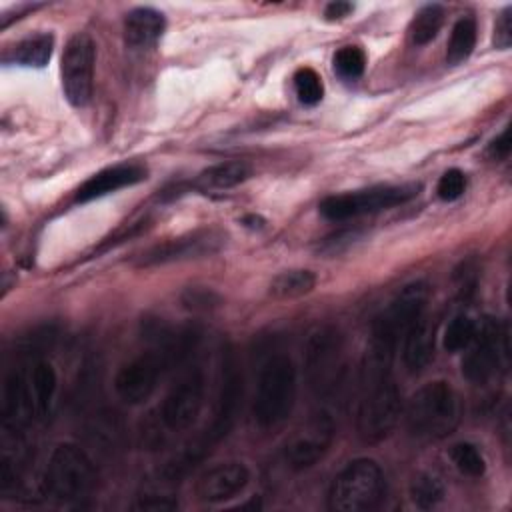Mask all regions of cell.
Returning <instances> with one entry per match:
<instances>
[{
    "mask_svg": "<svg viewBox=\"0 0 512 512\" xmlns=\"http://www.w3.org/2000/svg\"><path fill=\"white\" fill-rule=\"evenodd\" d=\"M366 56L358 46H342L334 54V72L344 80H356L364 74Z\"/></svg>",
    "mask_w": 512,
    "mask_h": 512,
    "instance_id": "cell-30",
    "label": "cell"
},
{
    "mask_svg": "<svg viewBox=\"0 0 512 512\" xmlns=\"http://www.w3.org/2000/svg\"><path fill=\"white\" fill-rule=\"evenodd\" d=\"M206 396V378L202 368L194 366L170 388L158 410L160 424L168 432L188 430L200 416Z\"/></svg>",
    "mask_w": 512,
    "mask_h": 512,
    "instance_id": "cell-12",
    "label": "cell"
},
{
    "mask_svg": "<svg viewBox=\"0 0 512 512\" xmlns=\"http://www.w3.org/2000/svg\"><path fill=\"white\" fill-rule=\"evenodd\" d=\"M240 406H242V374L238 370L234 352L226 350L222 354L218 394H216L210 424L190 446H186L178 454V458H174L172 462L166 464L162 474L168 480H176V478L184 476L192 466H196L234 428Z\"/></svg>",
    "mask_w": 512,
    "mask_h": 512,
    "instance_id": "cell-1",
    "label": "cell"
},
{
    "mask_svg": "<svg viewBox=\"0 0 512 512\" xmlns=\"http://www.w3.org/2000/svg\"><path fill=\"white\" fill-rule=\"evenodd\" d=\"M428 300V284L418 280L404 286L394 300L380 312L372 326L370 346L364 366L374 370H392V360L408 326L424 314Z\"/></svg>",
    "mask_w": 512,
    "mask_h": 512,
    "instance_id": "cell-3",
    "label": "cell"
},
{
    "mask_svg": "<svg viewBox=\"0 0 512 512\" xmlns=\"http://www.w3.org/2000/svg\"><path fill=\"white\" fill-rule=\"evenodd\" d=\"M314 286H316V276L312 270L292 268L276 274L268 286V292L276 300H290V298H300L312 292Z\"/></svg>",
    "mask_w": 512,
    "mask_h": 512,
    "instance_id": "cell-23",
    "label": "cell"
},
{
    "mask_svg": "<svg viewBox=\"0 0 512 512\" xmlns=\"http://www.w3.org/2000/svg\"><path fill=\"white\" fill-rule=\"evenodd\" d=\"M198 334L194 330H182L168 334L154 348L128 360L114 378V390L126 404H144L158 388L164 374L180 364L194 348Z\"/></svg>",
    "mask_w": 512,
    "mask_h": 512,
    "instance_id": "cell-2",
    "label": "cell"
},
{
    "mask_svg": "<svg viewBox=\"0 0 512 512\" xmlns=\"http://www.w3.org/2000/svg\"><path fill=\"white\" fill-rule=\"evenodd\" d=\"M444 496H446V490L442 480L430 472L418 474L410 484V498L414 506L422 510H430L438 506L444 500Z\"/></svg>",
    "mask_w": 512,
    "mask_h": 512,
    "instance_id": "cell-26",
    "label": "cell"
},
{
    "mask_svg": "<svg viewBox=\"0 0 512 512\" xmlns=\"http://www.w3.org/2000/svg\"><path fill=\"white\" fill-rule=\"evenodd\" d=\"M352 10H354V6H352L350 2L336 0V2L326 4V8H324V18H326V20H330V22H334V20H342V18H346Z\"/></svg>",
    "mask_w": 512,
    "mask_h": 512,
    "instance_id": "cell-36",
    "label": "cell"
},
{
    "mask_svg": "<svg viewBox=\"0 0 512 512\" xmlns=\"http://www.w3.org/2000/svg\"><path fill=\"white\" fill-rule=\"evenodd\" d=\"M476 320H472L468 314H456L446 330H444V338H442V344L446 348V352H462L470 346V342L474 340V334H476Z\"/></svg>",
    "mask_w": 512,
    "mask_h": 512,
    "instance_id": "cell-28",
    "label": "cell"
},
{
    "mask_svg": "<svg viewBox=\"0 0 512 512\" xmlns=\"http://www.w3.org/2000/svg\"><path fill=\"white\" fill-rule=\"evenodd\" d=\"M356 408V430L364 442H380L396 426L402 412L400 390L392 372H364Z\"/></svg>",
    "mask_w": 512,
    "mask_h": 512,
    "instance_id": "cell-5",
    "label": "cell"
},
{
    "mask_svg": "<svg viewBox=\"0 0 512 512\" xmlns=\"http://www.w3.org/2000/svg\"><path fill=\"white\" fill-rule=\"evenodd\" d=\"M434 340H436V330L430 324V320L416 318L408 330L402 336V362L410 372H420L424 370L430 360L434 358Z\"/></svg>",
    "mask_w": 512,
    "mask_h": 512,
    "instance_id": "cell-18",
    "label": "cell"
},
{
    "mask_svg": "<svg viewBox=\"0 0 512 512\" xmlns=\"http://www.w3.org/2000/svg\"><path fill=\"white\" fill-rule=\"evenodd\" d=\"M182 304L194 312H206L220 304V296L208 288H186L182 292Z\"/></svg>",
    "mask_w": 512,
    "mask_h": 512,
    "instance_id": "cell-32",
    "label": "cell"
},
{
    "mask_svg": "<svg viewBox=\"0 0 512 512\" xmlns=\"http://www.w3.org/2000/svg\"><path fill=\"white\" fill-rule=\"evenodd\" d=\"M166 18L150 6H138L124 18V40L134 48H148L164 34Z\"/></svg>",
    "mask_w": 512,
    "mask_h": 512,
    "instance_id": "cell-19",
    "label": "cell"
},
{
    "mask_svg": "<svg viewBox=\"0 0 512 512\" xmlns=\"http://www.w3.org/2000/svg\"><path fill=\"white\" fill-rule=\"evenodd\" d=\"M512 44V6H506L494 24V46L508 50Z\"/></svg>",
    "mask_w": 512,
    "mask_h": 512,
    "instance_id": "cell-34",
    "label": "cell"
},
{
    "mask_svg": "<svg viewBox=\"0 0 512 512\" xmlns=\"http://www.w3.org/2000/svg\"><path fill=\"white\" fill-rule=\"evenodd\" d=\"M96 480L92 458L76 444H58L44 470V492L58 502H72L86 496Z\"/></svg>",
    "mask_w": 512,
    "mask_h": 512,
    "instance_id": "cell-8",
    "label": "cell"
},
{
    "mask_svg": "<svg viewBox=\"0 0 512 512\" xmlns=\"http://www.w3.org/2000/svg\"><path fill=\"white\" fill-rule=\"evenodd\" d=\"M250 174H252V168L244 160H226V162H218V164L202 170L196 176L194 186L204 192L206 190H228V188H234V186L242 184L244 180H248Z\"/></svg>",
    "mask_w": 512,
    "mask_h": 512,
    "instance_id": "cell-20",
    "label": "cell"
},
{
    "mask_svg": "<svg viewBox=\"0 0 512 512\" xmlns=\"http://www.w3.org/2000/svg\"><path fill=\"white\" fill-rule=\"evenodd\" d=\"M476 36H478V28H476V20L472 16H460L450 32L448 38V48H446V62L450 66H456L460 62H464L474 46H476Z\"/></svg>",
    "mask_w": 512,
    "mask_h": 512,
    "instance_id": "cell-24",
    "label": "cell"
},
{
    "mask_svg": "<svg viewBox=\"0 0 512 512\" xmlns=\"http://www.w3.org/2000/svg\"><path fill=\"white\" fill-rule=\"evenodd\" d=\"M146 180V168L140 164H116L108 166L96 174H92L80 188L76 190V202H90L110 192L122 190L126 186H134Z\"/></svg>",
    "mask_w": 512,
    "mask_h": 512,
    "instance_id": "cell-17",
    "label": "cell"
},
{
    "mask_svg": "<svg viewBox=\"0 0 512 512\" xmlns=\"http://www.w3.org/2000/svg\"><path fill=\"white\" fill-rule=\"evenodd\" d=\"M334 440V420L328 412L312 414L288 440L284 458L290 468L306 470L324 458Z\"/></svg>",
    "mask_w": 512,
    "mask_h": 512,
    "instance_id": "cell-15",
    "label": "cell"
},
{
    "mask_svg": "<svg viewBox=\"0 0 512 512\" xmlns=\"http://www.w3.org/2000/svg\"><path fill=\"white\" fill-rule=\"evenodd\" d=\"M456 470L470 478H480L486 472V460L480 448L472 442H456L448 452Z\"/></svg>",
    "mask_w": 512,
    "mask_h": 512,
    "instance_id": "cell-27",
    "label": "cell"
},
{
    "mask_svg": "<svg viewBox=\"0 0 512 512\" xmlns=\"http://www.w3.org/2000/svg\"><path fill=\"white\" fill-rule=\"evenodd\" d=\"M420 192V184H386V186H372L364 190L344 192L328 196L320 202V214L332 222H344L350 218L374 214L380 210H388L408 200L416 198Z\"/></svg>",
    "mask_w": 512,
    "mask_h": 512,
    "instance_id": "cell-10",
    "label": "cell"
},
{
    "mask_svg": "<svg viewBox=\"0 0 512 512\" xmlns=\"http://www.w3.org/2000/svg\"><path fill=\"white\" fill-rule=\"evenodd\" d=\"M510 128H504L490 144H488V156L492 160H506L510 154Z\"/></svg>",
    "mask_w": 512,
    "mask_h": 512,
    "instance_id": "cell-35",
    "label": "cell"
},
{
    "mask_svg": "<svg viewBox=\"0 0 512 512\" xmlns=\"http://www.w3.org/2000/svg\"><path fill=\"white\" fill-rule=\"evenodd\" d=\"M136 510H150V512H168L178 508V500L170 494H142L134 502Z\"/></svg>",
    "mask_w": 512,
    "mask_h": 512,
    "instance_id": "cell-33",
    "label": "cell"
},
{
    "mask_svg": "<svg viewBox=\"0 0 512 512\" xmlns=\"http://www.w3.org/2000/svg\"><path fill=\"white\" fill-rule=\"evenodd\" d=\"M458 414V396L444 380H434L420 386L404 408L410 434L422 440H440L452 434L458 424Z\"/></svg>",
    "mask_w": 512,
    "mask_h": 512,
    "instance_id": "cell-6",
    "label": "cell"
},
{
    "mask_svg": "<svg viewBox=\"0 0 512 512\" xmlns=\"http://www.w3.org/2000/svg\"><path fill=\"white\" fill-rule=\"evenodd\" d=\"M442 24H444V8L440 4L422 6L414 14V18L410 22V28H408L412 44L424 46V44L432 42L438 36Z\"/></svg>",
    "mask_w": 512,
    "mask_h": 512,
    "instance_id": "cell-25",
    "label": "cell"
},
{
    "mask_svg": "<svg viewBox=\"0 0 512 512\" xmlns=\"http://www.w3.org/2000/svg\"><path fill=\"white\" fill-rule=\"evenodd\" d=\"M294 92L298 96V100L306 106H314L322 100L324 96V86H322V78L318 76L316 70L312 68H298L294 74Z\"/></svg>",
    "mask_w": 512,
    "mask_h": 512,
    "instance_id": "cell-29",
    "label": "cell"
},
{
    "mask_svg": "<svg viewBox=\"0 0 512 512\" xmlns=\"http://www.w3.org/2000/svg\"><path fill=\"white\" fill-rule=\"evenodd\" d=\"M226 244V234L216 228H202L194 230L170 240H164L160 244L150 246L144 250L138 258L140 268L150 266H162L170 262H182L190 258H202L218 252Z\"/></svg>",
    "mask_w": 512,
    "mask_h": 512,
    "instance_id": "cell-14",
    "label": "cell"
},
{
    "mask_svg": "<svg viewBox=\"0 0 512 512\" xmlns=\"http://www.w3.org/2000/svg\"><path fill=\"white\" fill-rule=\"evenodd\" d=\"M54 48V36L48 32L28 36L16 42L8 54H4V62H12L28 68H42L48 64Z\"/></svg>",
    "mask_w": 512,
    "mask_h": 512,
    "instance_id": "cell-21",
    "label": "cell"
},
{
    "mask_svg": "<svg viewBox=\"0 0 512 512\" xmlns=\"http://www.w3.org/2000/svg\"><path fill=\"white\" fill-rule=\"evenodd\" d=\"M298 392V370L290 356L274 354L270 356L256 382L252 414L254 422L264 428L280 426L292 412Z\"/></svg>",
    "mask_w": 512,
    "mask_h": 512,
    "instance_id": "cell-4",
    "label": "cell"
},
{
    "mask_svg": "<svg viewBox=\"0 0 512 512\" xmlns=\"http://www.w3.org/2000/svg\"><path fill=\"white\" fill-rule=\"evenodd\" d=\"M242 222H244L246 226H250V228H260V226L264 224V220H262L260 216H256V214H250V216L242 218Z\"/></svg>",
    "mask_w": 512,
    "mask_h": 512,
    "instance_id": "cell-37",
    "label": "cell"
},
{
    "mask_svg": "<svg viewBox=\"0 0 512 512\" xmlns=\"http://www.w3.org/2000/svg\"><path fill=\"white\" fill-rule=\"evenodd\" d=\"M462 374L472 384H486L498 370L502 356L508 354L506 330L494 320L484 318L474 334V340L464 350Z\"/></svg>",
    "mask_w": 512,
    "mask_h": 512,
    "instance_id": "cell-13",
    "label": "cell"
},
{
    "mask_svg": "<svg viewBox=\"0 0 512 512\" xmlns=\"http://www.w3.org/2000/svg\"><path fill=\"white\" fill-rule=\"evenodd\" d=\"M464 190H466V176H464V172L458 170V168H448V170L440 176V180H438V184H436V194H438V198L444 200V202H454V200H458V198L464 194Z\"/></svg>",
    "mask_w": 512,
    "mask_h": 512,
    "instance_id": "cell-31",
    "label": "cell"
},
{
    "mask_svg": "<svg viewBox=\"0 0 512 512\" xmlns=\"http://www.w3.org/2000/svg\"><path fill=\"white\" fill-rule=\"evenodd\" d=\"M94 64H96V44L86 32H76L68 38L62 62L60 78L66 100L74 108H82L90 102L94 86Z\"/></svg>",
    "mask_w": 512,
    "mask_h": 512,
    "instance_id": "cell-11",
    "label": "cell"
},
{
    "mask_svg": "<svg viewBox=\"0 0 512 512\" xmlns=\"http://www.w3.org/2000/svg\"><path fill=\"white\" fill-rule=\"evenodd\" d=\"M304 368L308 386L318 396H330L342 384L346 374L344 340L334 326H320L308 336Z\"/></svg>",
    "mask_w": 512,
    "mask_h": 512,
    "instance_id": "cell-9",
    "label": "cell"
},
{
    "mask_svg": "<svg viewBox=\"0 0 512 512\" xmlns=\"http://www.w3.org/2000/svg\"><path fill=\"white\" fill-rule=\"evenodd\" d=\"M386 496V478L372 458L348 462L330 482L328 508L332 512H368Z\"/></svg>",
    "mask_w": 512,
    "mask_h": 512,
    "instance_id": "cell-7",
    "label": "cell"
},
{
    "mask_svg": "<svg viewBox=\"0 0 512 512\" xmlns=\"http://www.w3.org/2000/svg\"><path fill=\"white\" fill-rule=\"evenodd\" d=\"M28 382H30V392H32L36 414L46 416L50 406H52L56 386H58V376H56L54 366L46 360L34 362V366L30 370V376H28Z\"/></svg>",
    "mask_w": 512,
    "mask_h": 512,
    "instance_id": "cell-22",
    "label": "cell"
},
{
    "mask_svg": "<svg viewBox=\"0 0 512 512\" xmlns=\"http://www.w3.org/2000/svg\"><path fill=\"white\" fill-rule=\"evenodd\" d=\"M250 484V468L244 462H220L198 474L194 482V496L206 504L226 502Z\"/></svg>",
    "mask_w": 512,
    "mask_h": 512,
    "instance_id": "cell-16",
    "label": "cell"
}]
</instances>
